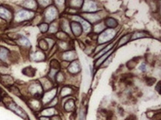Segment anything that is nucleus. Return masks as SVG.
I'll use <instances>...</instances> for the list:
<instances>
[{
	"label": "nucleus",
	"instance_id": "3",
	"mask_svg": "<svg viewBox=\"0 0 161 120\" xmlns=\"http://www.w3.org/2000/svg\"><path fill=\"white\" fill-rule=\"evenodd\" d=\"M144 66H145V65L143 64V65H142V66H141V67H140V69H141V70H143V71H145V69H144Z\"/></svg>",
	"mask_w": 161,
	"mask_h": 120
},
{
	"label": "nucleus",
	"instance_id": "1",
	"mask_svg": "<svg viewBox=\"0 0 161 120\" xmlns=\"http://www.w3.org/2000/svg\"><path fill=\"white\" fill-rule=\"evenodd\" d=\"M9 108H10V109H11L12 111H14V112H16V113H18L19 116H21L22 117H23V118H25L26 117L25 113V112L23 111L22 110V109H21V108H19L17 105H16L14 102H12V103L10 104V105H9Z\"/></svg>",
	"mask_w": 161,
	"mask_h": 120
},
{
	"label": "nucleus",
	"instance_id": "4",
	"mask_svg": "<svg viewBox=\"0 0 161 120\" xmlns=\"http://www.w3.org/2000/svg\"><path fill=\"white\" fill-rule=\"evenodd\" d=\"M129 120H136V119H135V117H134H134H131L129 119Z\"/></svg>",
	"mask_w": 161,
	"mask_h": 120
},
{
	"label": "nucleus",
	"instance_id": "2",
	"mask_svg": "<svg viewBox=\"0 0 161 120\" xmlns=\"http://www.w3.org/2000/svg\"><path fill=\"white\" fill-rule=\"evenodd\" d=\"M155 81H156V80H155L154 78H147V80H146V82H148V83H147L149 86H151V85H153L154 83H155Z\"/></svg>",
	"mask_w": 161,
	"mask_h": 120
}]
</instances>
